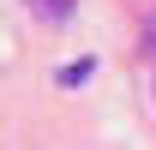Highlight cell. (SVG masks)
<instances>
[{
	"mask_svg": "<svg viewBox=\"0 0 156 150\" xmlns=\"http://www.w3.org/2000/svg\"><path fill=\"white\" fill-rule=\"evenodd\" d=\"M96 72V60H72V66H66V72H60V84H66V90H72V84H84V78Z\"/></svg>",
	"mask_w": 156,
	"mask_h": 150,
	"instance_id": "cell-2",
	"label": "cell"
},
{
	"mask_svg": "<svg viewBox=\"0 0 156 150\" xmlns=\"http://www.w3.org/2000/svg\"><path fill=\"white\" fill-rule=\"evenodd\" d=\"M24 6H30L36 18H54V24H66V18L78 12V0H24Z\"/></svg>",
	"mask_w": 156,
	"mask_h": 150,
	"instance_id": "cell-1",
	"label": "cell"
},
{
	"mask_svg": "<svg viewBox=\"0 0 156 150\" xmlns=\"http://www.w3.org/2000/svg\"><path fill=\"white\" fill-rule=\"evenodd\" d=\"M144 48H156V12L144 18Z\"/></svg>",
	"mask_w": 156,
	"mask_h": 150,
	"instance_id": "cell-3",
	"label": "cell"
}]
</instances>
